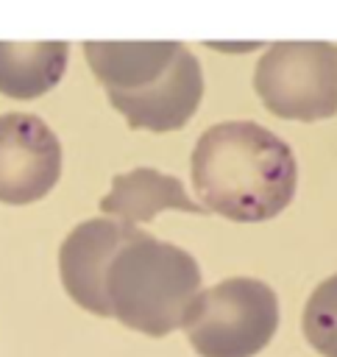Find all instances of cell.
Wrapping results in <instances>:
<instances>
[{
  "instance_id": "30bf717a",
  "label": "cell",
  "mask_w": 337,
  "mask_h": 357,
  "mask_svg": "<svg viewBox=\"0 0 337 357\" xmlns=\"http://www.w3.org/2000/svg\"><path fill=\"white\" fill-rule=\"evenodd\" d=\"M67 42H0V92L31 100L53 89L67 67Z\"/></svg>"
},
{
  "instance_id": "5b68a950",
  "label": "cell",
  "mask_w": 337,
  "mask_h": 357,
  "mask_svg": "<svg viewBox=\"0 0 337 357\" xmlns=\"http://www.w3.org/2000/svg\"><path fill=\"white\" fill-rule=\"evenodd\" d=\"M61 176V142L36 114H0V201L11 206L45 198Z\"/></svg>"
},
{
  "instance_id": "ba28073f",
  "label": "cell",
  "mask_w": 337,
  "mask_h": 357,
  "mask_svg": "<svg viewBox=\"0 0 337 357\" xmlns=\"http://www.w3.org/2000/svg\"><path fill=\"white\" fill-rule=\"evenodd\" d=\"M178 47V42H84V56L106 95H128L153 86Z\"/></svg>"
},
{
  "instance_id": "9c48e42d",
  "label": "cell",
  "mask_w": 337,
  "mask_h": 357,
  "mask_svg": "<svg viewBox=\"0 0 337 357\" xmlns=\"http://www.w3.org/2000/svg\"><path fill=\"white\" fill-rule=\"evenodd\" d=\"M106 215H114L123 223H148L162 209H181V212H206L198 201H192L184 184L175 176H164L153 167H136L131 173L111 178V192L100 201Z\"/></svg>"
},
{
  "instance_id": "277c9868",
  "label": "cell",
  "mask_w": 337,
  "mask_h": 357,
  "mask_svg": "<svg viewBox=\"0 0 337 357\" xmlns=\"http://www.w3.org/2000/svg\"><path fill=\"white\" fill-rule=\"evenodd\" d=\"M253 86L262 103L287 120L337 114V45L276 42L259 59Z\"/></svg>"
},
{
  "instance_id": "8fae6325",
  "label": "cell",
  "mask_w": 337,
  "mask_h": 357,
  "mask_svg": "<svg viewBox=\"0 0 337 357\" xmlns=\"http://www.w3.org/2000/svg\"><path fill=\"white\" fill-rule=\"evenodd\" d=\"M304 335L323 357H337V273L323 279L304 307Z\"/></svg>"
},
{
  "instance_id": "7a4b0ae2",
  "label": "cell",
  "mask_w": 337,
  "mask_h": 357,
  "mask_svg": "<svg viewBox=\"0 0 337 357\" xmlns=\"http://www.w3.org/2000/svg\"><path fill=\"white\" fill-rule=\"evenodd\" d=\"M103 284L109 310L123 326L164 337L184 326L201 293V268L184 248L139 229L109 262Z\"/></svg>"
},
{
  "instance_id": "3957f363",
  "label": "cell",
  "mask_w": 337,
  "mask_h": 357,
  "mask_svg": "<svg viewBox=\"0 0 337 357\" xmlns=\"http://www.w3.org/2000/svg\"><path fill=\"white\" fill-rule=\"evenodd\" d=\"M279 326L276 293L251 276L201 290L187 310L184 332L201 357H253Z\"/></svg>"
},
{
  "instance_id": "6da1fadb",
  "label": "cell",
  "mask_w": 337,
  "mask_h": 357,
  "mask_svg": "<svg viewBox=\"0 0 337 357\" xmlns=\"http://www.w3.org/2000/svg\"><path fill=\"white\" fill-rule=\"evenodd\" d=\"M298 165L290 145L253 120L206 128L192 151V184L201 206L228 220L276 218L295 195Z\"/></svg>"
},
{
  "instance_id": "52a82bcc",
  "label": "cell",
  "mask_w": 337,
  "mask_h": 357,
  "mask_svg": "<svg viewBox=\"0 0 337 357\" xmlns=\"http://www.w3.org/2000/svg\"><path fill=\"white\" fill-rule=\"evenodd\" d=\"M203 98V73L195 53L178 47L167 73L148 89L128 95H109L111 106L128 120L131 128L175 131L198 109Z\"/></svg>"
},
{
  "instance_id": "8992f818",
  "label": "cell",
  "mask_w": 337,
  "mask_h": 357,
  "mask_svg": "<svg viewBox=\"0 0 337 357\" xmlns=\"http://www.w3.org/2000/svg\"><path fill=\"white\" fill-rule=\"evenodd\" d=\"M139 229L123 220H106V218H92L78 223L61 243L58 248V273L67 296L100 315L109 318V298H106V271L114 254L136 234Z\"/></svg>"
}]
</instances>
